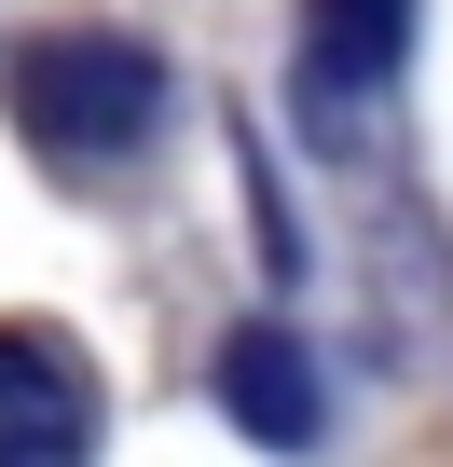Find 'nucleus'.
Returning a JSON list of instances; mask_svg holds the SVG:
<instances>
[{
    "label": "nucleus",
    "instance_id": "nucleus-2",
    "mask_svg": "<svg viewBox=\"0 0 453 467\" xmlns=\"http://www.w3.org/2000/svg\"><path fill=\"white\" fill-rule=\"evenodd\" d=\"M97 440V385L56 330H0V467H69Z\"/></svg>",
    "mask_w": 453,
    "mask_h": 467
},
{
    "label": "nucleus",
    "instance_id": "nucleus-1",
    "mask_svg": "<svg viewBox=\"0 0 453 467\" xmlns=\"http://www.w3.org/2000/svg\"><path fill=\"white\" fill-rule=\"evenodd\" d=\"M15 124H28L56 165H124V151H151V124H165V56L124 42V28H56V42L15 56Z\"/></svg>",
    "mask_w": 453,
    "mask_h": 467
},
{
    "label": "nucleus",
    "instance_id": "nucleus-3",
    "mask_svg": "<svg viewBox=\"0 0 453 467\" xmlns=\"http://www.w3.org/2000/svg\"><path fill=\"white\" fill-rule=\"evenodd\" d=\"M398 56H412V0H303V110H357V97H385L398 83Z\"/></svg>",
    "mask_w": 453,
    "mask_h": 467
},
{
    "label": "nucleus",
    "instance_id": "nucleus-4",
    "mask_svg": "<svg viewBox=\"0 0 453 467\" xmlns=\"http://www.w3.org/2000/svg\"><path fill=\"white\" fill-rule=\"evenodd\" d=\"M220 412H234L248 440H275V453H303L330 426V385H316V358L289 330H234V344H220Z\"/></svg>",
    "mask_w": 453,
    "mask_h": 467
}]
</instances>
